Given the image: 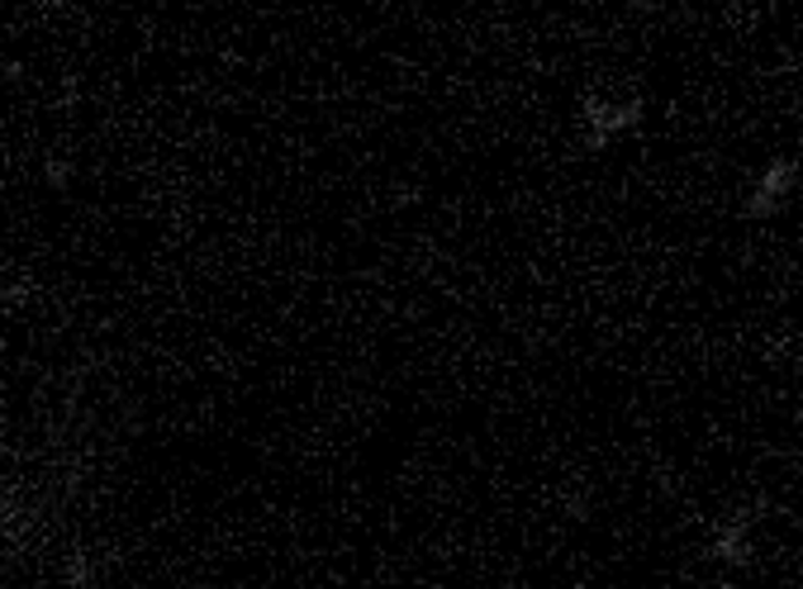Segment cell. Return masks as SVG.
I'll return each mask as SVG.
<instances>
[{
	"instance_id": "4",
	"label": "cell",
	"mask_w": 803,
	"mask_h": 589,
	"mask_svg": "<svg viewBox=\"0 0 803 589\" xmlns=\"http://www.w3.org/2000/svg\"><path fill=\"white\" fill-rule=\"evenodd\" d=\"M62 589H101V576H96V561L86 551H72L67 566H62Z\"/></svg>"
},
{
	"instance_id": "3",
	"label": "cell",
	"mask_w": 803,
	"mask_h": 589,
	"mask_svg": "<svg viewBox=\"0 0 803 589\" xmlns=\"http://www.w3.org/2000/svg\"><path fill=\"white\" fill-rule=\"evenodd\" d=\"M765 514V504H742L732 518H722L718 528H714V537H708V556L714 561H722V566H751V528H756V518Z\"/></svg>"
},
{
	"instance_id": "5",
	"label": "cell",
	"mask_w": 803,
	"mask_h": 589,
	"mask_svg": "<svg viewBox=\"0 0 803 589\" xmlns=\"http://www.w3.org/2000/svg\"><path fill=\"white\" fill-rule=\"evenodd\" d=\"M43 181H49L53 190H67V181H72V162H67V157H49V162H43Z\"/></svg>"
},
{
	"instance_id": "2",
	"label": "cell",
	"mask_w": 803,
	"mask_h": 589,
	"mask_svg": "<svg viewBox=\"0 0 803 589\" xmlns=\"http://www.w3.org/2000/svg\"><path fill=\"white\" fill-rule=\"evenodd\" d=\"M794 186H799V162H794V157H775V162H765V171L756 177L742 214L747 219H775L780 204L794 196Z\"/></svg>"
},
{
	"instance_id": "6",
	"label": "cell",
	"mask_w": 803,
	"mask_h": 589,
	"mask_svg": "<svg viewBox=\"0 0 803 589\" xmlns=\"http://www.w3.org/2000/svg\"><path fill=\"white\" fill-rule=\"evenodd\" d=\"M714 589H732V585H728V580H718V585H714Z\"/></svg>"
},
{
	"instance_id": "1",
	"label": "cell",
	"mask_w": 803,
	"mask_h": 589,
	"mask_svg": "<svg viewBox=\"0 0 803 589\" xmlns=\"http://www.w3.org/2000/svg\"><path fill=\"white\" fill-rule=\"evenodd\" d=\"M647 119V101L642 95H627V101H609V95H585L580 101V124H585V148L604 152L613 138H623L627 129Z\"/></svg>"
}]
</instances>
